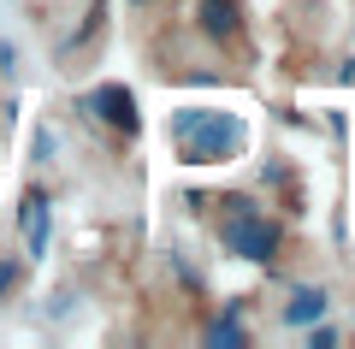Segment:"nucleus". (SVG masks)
<instances>
[{"mask_svg":"<svg viewBox=\"0 0 355 349\" xmlns=\"http://www.w3.org/2000/svg\"><path fill=\"white\" fill-rule=\"evenodd\" d=\"M326 308H331V296L320 284H296L291 296H284V325H291V332H308L314 320H326Z\"/></svg>","mask_w":355,"mask_h":349,"instance_id":"6","label":"nucleus"},{"mask_svg":"<svg viewBox=\"0 0 355 349\" xmlns=\"http://www.w3.org/2000/svg\"><path fill=\"white\" fill-rule=\"evenodd\" d=\"M308 332H314V349H331V343H338V332H331V325H320V320L308 325Z\"/></svg>","mask_w":355,"mask_h":349,"instance_id":"10","label":"nucleus"},{"mask_svg":"<svg viewBox=\"0 0 355 349\" xmlns=\"http://www.w3.org/2000/svg\"><path fill=\"white\" fill-rule=\"evenodd\" d=\"M18 284H24V261H18V255H6V261H0V296H12Z\"/></svg>","mask_w":355,"mask_h":349,"instance_id":"8","label":"nucleus"},{"mask_svg":"<svg viewBox=\"0 0 355 349\" xmlns=\"http://www.w3.org/2000/svg\"><path fill=\"white\" fill-rule=\"evenodd\" d=\"M18 225H24V261H42L48 255V243H53V201H48V189L42 184H30L24 196H18Z\"/></svg>","mask_w":355,"mask_h":349,"instance_id":"4","label":"nucleus"},{"mask_svg":"<svg viewBox=\"0 0 355 349\" xmlns=\"http://www.w3.org/2000/svg\"><path fill=\"white\" fill-rule=\"evenodd\" d=\"M243 302H225V314H219L214 325H207V343H219V349H237V343H249V332H243Z\"/></svg>","mask_w":355,"mask_h":349,"instance_id":"7","label":"nucleus"},{"mask_svg":"<svg viewBox=\"0 0 355 349\" xmlns=\"http://www.w3.org/2000/svg\"><path fill=\"white\" fill-rule=\"evenodd\" d=\"M225 207H231V213H225V225H219V243H225L237 261H249V266H272V261H279V249H284V225H279V219H266L254 196H231Z\"/></svg>","mask_w":355,"mask_h":349,"instance_id":"2","label":"nucleus"},{"mask_svg":"<svg viewBox=\"0 0 355 349\" xmlns=\"http://www.w3.org/2000/svg\"><path fill=\"white\" fill-rule=\"evenodd\" d=\"M172 142L184 166H225L249 148V125L225 107H178L172 112Z\"/></svg>","mask_w":355,"mask_h":349,"instance_id":"1","label":"nucleus"},{"mask_svg":"<svg viewBox=\"0 0 355 349\" xmlns=\"http://www.w3.org/2000/svg\"><path fill=\"white\" fill-rule=\"evenodd\" d=\"M77 107L89 112V119H101L107 130H119V137H137L142 130V112H137V95H130L125 83H101V89H89Z\"/></svg>","mask_w":355,"mask_h":349,"instance_id":"3","label":"nucleus"},{"mask_svg":"<svg viewBox=\"0 0 355 349\" xmlns=\"http://www.w3.org/2000/svg\"><path fill=\"white\" fill-rule=\"evenodd\" d=\"M196 30L214 48H231L243 36V0H196Z\"/></svg>","mask_w":355,"mask_h":349,"instance_id":"5","label":"nucleus"},{"mask_svg":"<svg viewBox=\"0 0 355 349\" xmlns=\"http://www.w3.org/2000/svg\"><path fill=\"white\" fill-rule=\"evenodd\" d=\"M60 154V142H53V130H36V160H53Z\"/></svg>","mask_w":355,"mask_h":349,"instance_id":"9","label":"nucleus"},{"mask_svg":"<svg viewBox=\"0 0 355 349\" xmlns=\"http://www.w3.org/2000/svg\"><path fill=\"white\" fill-rule=\"evenodd\" d=\"M130 6H160V0H130Z\"/></svg>","mask_w":355,"mask_h":349,"instance_id":"12","label":"nucleus"},{"mask_svg":"<svg viewBox=\"0 0 355 349\" xmlns=\"http://www.w3.org/2000/svg\"><path fill=\"white\" fill-rule=\"evenodd\" d=\"M12 65H18V48H12V42H0V71H12Z\"/></svg>","mask_w":355,"mask_h":349,"instance_id":"11","label":"nucleus"}]
</instances>
